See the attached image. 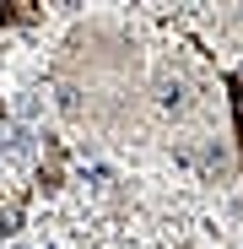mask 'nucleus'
I'll use <instances>...</instances> for the list:
<instances>
[{
  "instance_id": "f03ea898",
  "label": "nucleus",
  "mask_w": 243,
  "mask_h": 249,
  "mask_svg": "<svg viewBox=\"0 0 243 249\" xmlns=\"http://www.w3.org/2000/svg\"><path fill=\"white\" fill-rule=\"evenodd\" d=\"M189 162H200L206 174H227V168H232V157H227V146H222V141H206L200 152H189Z\"/></svg>"
},
{
  "instance_id": "7ed1b4c3",
  "label": "nucleus",
  "mask_w": 243,
  "mask_h": 249,
  "mask_svg": "<svg viewBox=\"0 0 243 249\" xmlns=\"http://www.w3.org/2000/svg\"><path fill=\"white\" fill-rule=\"evenodd\" d=\"M60 108H65V114H76V108H81V98H76V87H60Z\"/></svg>"
},
{
  "instance_id": "f257e3e1",
  "label": "nucleus",
  "mask_w": 243,
  "mask_h": 249,
  "mask_svg": "<svg viewBox=\"0 0 243 249\" xmlns=\"http://www.w3.org/2000/svg\"><path fill=\"white\" fill-rule=\"evenodd\" d=\"M157 108H162V114H173V119H178V114H189V108H194V98H189V81L162 71V76H157Z\"/></svg>"
},
{
  "instance_id": "20e7f679",
  "label": "nucleus",
  "mask_w": 243,
  "mask_h": 249,
  "mask_svg": "<svg viewBox=\"0 0 243 249\" xmlns=\"http://www.w3.org/2000/svg\"><path fill=\"white\" fill-rule=\"evenodd\" d=\"M232 22H243V6H232Z\"/></svg>"
}]
</instances>
